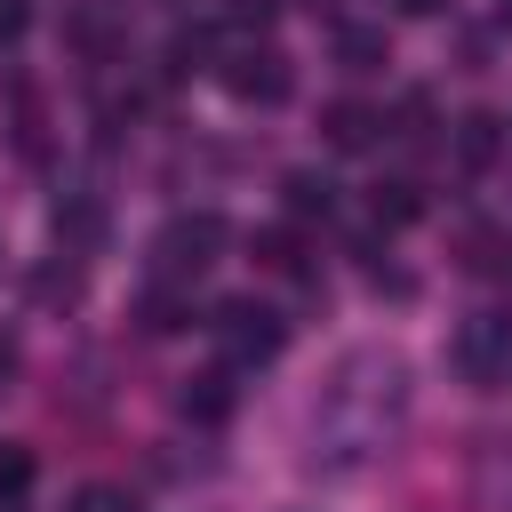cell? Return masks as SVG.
<instances>
[{"mask_svg":"<svg viewBox=\"0 0 512 512\" xmlns=\"http://www.w3.org/2000/svg\"><path fill=\"white\" fill-rule=\"evenodd\" d=\"M504 16H512V0H504Z\"/></svg>","mask_w":512,"mask_h":512,"instance_id":"cell-16","label":"cell"},{"mask_svg":"<svg viewBox=\"0 0 512 512\" xmlns=\"http://www.w3.org/2000/svg\"><path fill=\"white\" fill-rule=\"evenodd\" d=\"M280 192H288V208H296V216H328V208H336V184H328V176H312V168H296Z\"/></svg>","mask_w":512,"mask_h":512,"instance_id":"cell-7","label":"cell"},{"mask_svg":"<svg viewBox=\"0 0 512 512\" xmlns=\"http://www.w3.org/2000/svg\"><path fill=\"white\" fill-rule=\"evenodd\" d=\"M208 248H224V216H216V208L176 216V224L160 232V272H200V264H208Z\"/></svg>","mask_w":512,"mask_h":512,"instance_id":"cell-3","label":"cell"},{"mask_svg":"<svg viewBox=\"0 0 512 512\" xmlns=\"http://www.w3.org/2000/svg\"><path fill=\"white\" fill-rule=\"evenodd\" d=\"M248 248H256V264H264V272H304V240H296L288 224H272V232H256Z\"/></svg>","mask_w":512,"mask_h":512,"instance_id":"cell-6","label":"cell"},{"mask_svg":"<svg viewBox=\"0 0 512 512\" xmlns=\"http://www.w3.org/2000/svg\"><path fill=\"white\" fill-rule=\"evenodd\" d=\"M184 416H200V424H224V416H232V376H224V368L192 376V392H184Z\"/></svg>","mask_w":512,"mask_h":512,"instance_id":"cell-5","label":"cell"},{"mask_svg":"<svg viewBox=\"0 0 512 512\" xmlns=\"http://www.w3.org/2000/svg\"><path fill=\"white\" fill-rule=\"evenodd\" d=\"M24 32V0H0V40H16Z\"/></svg>","mask_w":512,"mask_h":512,"instance_id":"cell-14","label":"cell"},{"mask_svg":"<svg viewBox=\"0 0 512 512\" xmlns=\"http://www.w3.org/2000/svg\"><path fill=\"white\" fill-rule=\"evenodd\" d=\"M376 128H384V120H376V112H368V104H352V96H344V104H328V112H320V136H328V144H336V152H360V144H368V136H376Z\"/></svg>","mask_w":512,"mask_h":512,"instance_id":"cell-4","label":"cell"},{"mask_svg":"<svg viewBox=\"0 0 512 512\" xmlns=\"http://www.w3.org/2000/svg\"><path fill=\"white\" fill-rule=\"evenodd\" d=\"M184 312L192 304H176V296H144V328H184Z\"/></svg>","mask_w":512,"mask_h":512,"instance_id":"cell-12","label":"cell"},{"mask_svg":"<svg viewBox=\"0 0 512 512\" xmlns=\"http://www.w3.org/2000/svg\"><path fill=\"white\" fill-rule=\"evenodd\" d=\"M456 152H464L472 168H488V160H496V112H472L464 136H456Z\"/></svg>","mask_w":512,"mask_h":512,"instance_id":"cell-10","label":"cell"},{"mask_svg":"<svg viewBox=\"0 0 512 512\" xmlns=\"http://www.w3.org/2000/svg\"><path fill=\"white\" fill-rule=\"evenodd\" d=\"M32 488V456L24 448H0V496H24Z\"/></svg>","mask_w":512,"mask_h":512,"instance_id":"cell-11","label":"cell"},{"mask_svg":"<svg viewBox=\"0 0 512 512\" xmlns=\"http://www.w3.org/2000/svg\"><path fill=\"white\" fill-rule=\"evenodd\" d=\"M408 216H424V192L400 176V184H376V224H408Z\"/></svg>","mask_w":512,"mask_h":512,"instance_id":"cell-8","label":"cell"},{"mask_svg":"<svg viewBox=\"0 0 512 512\" xmlns=\"http://www.w3.org/2000/svg\"><path fill=\"white\" fill-rule=\"evenodd\" d=\"M216 328H224V352H232L240 368H256V360H272V352L288 344L280 312H272V304H256V296H232V304L216 312Z\"/></svg>","mask_w":512,"mask_h":512,"instance_id":"cell-1","label":"cell"},{"mask_svg":"<svg viewBox=\"0 0 512 512\" xmlns=\"http://www.w3.org/2000/svg\"><path fill=\"white\" fill-rule=\"evenodd\" d=\"M224 80H232V96H240V104H280V96L296 88V72H288V56H280V48H240Z\"/></svg>","mask_w":512,"mask_h":512,"instance_id":"cell-2","label":"cell"},{"mask_svg":"<svg viewBox=\"0 0 512 512\" xmlns=\"http://www.w3.org/2000/svg\"><path fill=\"white\" fill-rule=\"evenodd\" d=\"M72 512H136V504H128L120 488H80V504H72Z\"/></svg>","mask_w":512,"mask_h":512,"instance_id":"cell-13","label":"cell"},{"mask_svg":"<svg viewBox=\"0 0 512 512\" xmlns=\"http://www.w3.org/2000/svg\"><path fill=\"white\" fill-rule=\"evenodd\" d=\"M400 8H408V16H432V8H440V0H400Z\"/></svg>","mask_w":512,"mask_h":512,"instance_id":"cell-15","label":"cell"},{"mask_svg":"<svg viewBox=\"0 0 512 512\" xmlns=\"http://www.w3.org/2000/svg\"><path fill=\"white\" fill-rule=\"evenodd\" d=\"M336 56H344L352 72H368V64H384V32H360V24H344V32H336Z\"/></svg>","mask_w":512,"mask_h":512,"instance_id":"cell-9","label":"cell"}]
</instances>
